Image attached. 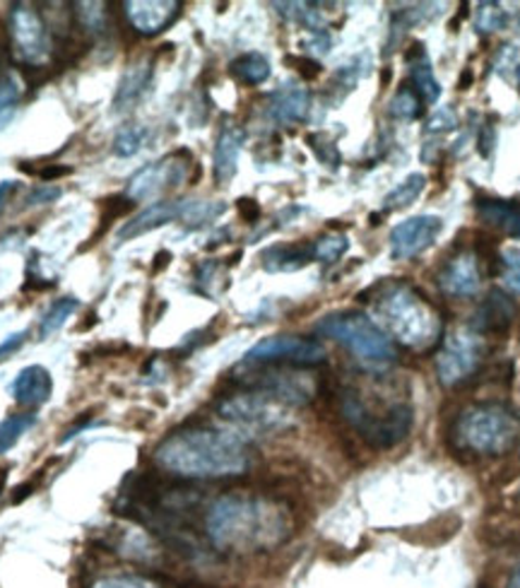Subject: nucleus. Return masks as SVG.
<instances>
[{
	"instance_id": "nucleus-1",
	"label": "nucleus",
	"mask_w": 520,
	"mask_h": 588,
	"mask_svg": "<svg viewBox=\"0 0 520 588\" xmlns=\"http://www.w3.org/2000/svg\"><path fill=\"white\" fill-rule=\"evenodd\" d=\"M213 546L229 552L278 548L292 536V514L272 497L234 492L219 497L205 518Z\"/></svg>"
},
{
	"instance_id": "nucleus-2",
	"label": "nucleus",
	"mask_w": 520,
	"mask_h": 588,
	"mask_svg": "<svg viewBox=\"0 0 520 588\" xmlns=\"http://www.w3.org/2000/svg\"><path fill=\"white\" fill-rule=\"evenodd\" d=\"M154 461L164 471L193 480L234 478V475L246 473L251 465L243 439L234 431L219 429L174 431L154 451Z\"/></svg>"
},
{
	"instance_id": "nucleus-3",
	"label": "nucleus",
	"mask_w": 520,
	"mask_h": 588,
	"mask_svg": "<svg viewBox=\"0 0 520 588\" xmlns=\"http://www.w3.org/2000/svg\"><path fill=\"white\" fill-rule=\"evenodd\" d=\"M371 302L385 333L407 348H429L441 333V321L427 299L407 283H383Z\"/></svg>"
},
{
	"instance_id": "nucleus-4",
	"label": "nucleus",
	"mask_w": 520,
	"mask_h": 588,
	"mask_svg": "<svg viewBox=\"0 0 520 588\" xmlns=\"http://www.w3.org/2000/svg\"><path fill=\"white\" fill-rule=\"evenodd\" d=\"M316 333L324 338L340 342L354 358L367 364V367H385L395 362L397 352L393 340L389 338L376 321L359 312H338L328 314L316 324Z\"/></svg>"
},
{
	"instance_id": "nucleus-5",
	"label": "nucleus",
	"mask_w": 520,
	"mask_h": 588,
	"mask_svg": "<svg viewBox=\"0 0 520 588\" xmlns=\"http://www.w3.org/2000/svg\"><path fill=\"white\" fill-rule=\"evenodd\" d=\"M458 435L468 449L486 453V456H502L520 439V417L511 408L499 403L474 405L462 413Z\"/></svg>"
},
{
	"instance_id": "nucleus-6",
	"label": "nucleus",
	"mask_w": 520,
	"mask_h": 588,
	"mask_svg": "<svg viewBox=\"0 0 520 588\" xmlns=\"http://www.w3.org/2000/svg\"><path fill=\"white\" fill-rule=\"evenodd\" d=\"M217 415L243 435H278L292 427L290 408L258 391L225 398L217 403Z\"/></svg>"
},
{
	"instance_id": "nucleus-7",
	"label": "nucleus",
	"mask_w": 520,
	"mask_h": 588,
	"mask_svg": "<svg viewBox=\"0 0 520 588\" xmlns=\"http://www.w3.org/2000/svg\"><path fill=\"white\" fill-rule=\"evenodd\" d=\"M342 413H345L347 423L376 449L395 447L397 441H403L407 437L409 425H413V408L407 403L391 405L385 413L376 415L357 393L345 396V401H342Z\"/></svg>"
},
{
	"instance_id": "nucleus-8",
	"label": "nucleus",
	"mask_w": 520,
	"mask_h": 588,
	"mask_svg": "<svg viewBox=\"0 0 520 588\" xmlns=\"http://www.w3.org/2000/svg\"><path fill=\"white\" fill-rule=\"evenodd\" d=\"M10 43L20 63L41 68L51 59V37L39 10L29 3L10 8Z\"/></svg>"
},
{
	"instance_id": "nucleus-9",
	"label": "nucleus",
	"mask_w": 520,
	"mask_h": 588,
	"mask_svg": "<svg viewBox=\"0 0 520 588\" xmlns=\"http://www.w3.org/2000/svg\"><path fill=\"white\" fill-rule=\"evenodd\" d=\"M326 362V348L314 338L272 336L256 342L243 364H290V367H318Z\"/></svg>"
},
{
	"instance_id": "nucleus-10",
	"label": "nucleus",
	"mask_w": 520,
	"mask_h": 588,
	"mask_svg": "<svg viewBox=\"0 0 520 588\" xmlns=\"http://www.w3.org/2000/svg\"><path fill=\"white\" fill-rule=\"evenodd\" d=\"M484 340L480 333L453 330L444 338V346L436 358V372L441 384L456 386L468 379L482 364Z\"/></svg>"
},
{
	"instance_id": "nucleus-11",
	"label": "nucleus",
	"mask_w": 520,
	"mask_h": 588,
	"mask_svg": "<svg viewBox=\"0 0 520 588\" xmlns=\"http://www.w3.org/2000/svg\"><path fill=\"white\" fill-rule=\"evenodd\" d=\"M188 162H191V154L181 150L145 166L128 182V198L132 203H140L169 191V188H179L188 179V166H191Z\"/></svg>"
},
{
	"instance_id": "nucleus-12",
	"label": "nucleus",
	"mask_w": 520,
	"mask_h": 588,
	"mask_svg": "<svg viewBox=\"0 0 520 588\" xmlns=\"http://www.w3.org/2000/svg\"><path fill=\"white\" fill-rule=\"evenodd\" d=\"M444 229V222L436 215L407 217L391 232V257L395 261H409L427 251Z\"/></svg>"
},
{
	"instance_id": "nucleus-13",
	"label": "nucleus",
	"mask_w": 520,
	"mask_h": 588,
	"mask_svg": "<svg viewBox=\"0 0 520 588\" xmlns=\"http://www.w3.org/2000/svg\"><path fill=\"white\" fill-rule=\"evenodd\" d=\"M124 13L128 25L142 37H154L179 17V0H126Z\"/></svg>"
},
{
	"instance_id": "nucleus-14",
	"label": "nucleus",
	"mask_w": 520,
	"mask_h": 588,
	"mask_svg": "<svg viewBox=\"0 0 520 588\" xmlns=\"http://www.w3.org/2000/svg\"><path fill=\"white\" fill-rule=\"evenodd\" d=\"M441 290L451 297H470L480 290V265L472 251H460L439 273Z\"/></svg>"
},
{
	"instance_id": "nucleus-15",
	"label": "nucleus",
	"mask_w": 520,
	"mask_h": 588,
	"mask_svg": "<svg viewBox=\"0 0 520 588\" xmlns=\"http://www.w3.org/2000/svg\"><path fill=\"white\" fill-rule=\"evenodd\" d=\"M53 393V379L51 372L41 364H29V367L22 370L15 381L10 384V396L15 398V403L22 408H39L49 403Z\"/></svg>"
},
{
	"instance_id": "nucleus-16",
	"label": "nucleus",
	"mask_w": 520,
	"mask_h": 588,
	"mask_svg": "<svg viewBox=\"0 0 520 588\" xmlns=\"http://www.w3.org/2000/svg\"><path fill=\"white\" fill-rule=\"evenodd\" d=\"M183 210H186V201H162L154 203L148 210H142L130 222H126L124 227L118 229V241H128V239H138L142 235H148L152 229H160L164 225H169V222L181 220L183 222Z\"/></svg>"
},
{
	"instance_id": "nucleus-17",
	"label": "nucleus",
	"mask_w": 520,
	"mask_h": 588,
	"mask_svg": "<svg viewBox=\"0 0 520 588\" xmlns=\"http://www.w3.org/2000/svg\"><path fill=\"white\" fill-rule=\"evenodd\" d=\"M243 140H246V133H243L237 124H231V121H225V126L217 136L215 158H213V162H215V179H217L219 186H225V184H229L231 179H234Z\"/></svg>"
},
{
	"instance_id": "nucleus-18",
	"label": "nucleus",
	"mask_w": 520,
	"mask_h": 588,
	"mask_svg": "<svg viewBox=\"0 0 520 588\" xmlns=\"http://www.w3.org/2000/svg\"><path fill=\"white\" fill-rule=\"evenodd\" d=\"M270 116L282 126L302 124L312 109V95L299 85H282L278 92L270 95Z\"/></svg>"
},
{
	"instance_id": "nucleus-19",
	"label": "nucleus",
	"mask_w": 520,
	"mask_h": 588,
	"mask_svg": "<svg viewBox=\"0 0 520 588\" xmlns=\"http://www.w3.org/2000/svg\"><path fill=\"white\" fill-rule=\"evenodd\" d=\"M480 220L486 225L502 229L504 235L520 239V201H504V198L482 196L474 201Z\"/></svg>"
},
{
	"instance_id": "nucleus-20",
	"label": "nucleus",
	"mask_w": 520,
	"mask_h": 588,
	"mask_svg": "<svg viewBox=\"0 0 520 588\" xmlns=\"http://www.w3.org/2000/svg\"><path fill=\"white\" fill-rule=\"evenodd\" d=\"M516 306L504 290H492L474 314V328L478 333H506L508 326L513 324Z\"/></svg>"
},
{
	"instance_id": "nucleus-21",
	"label": "nucleus",
	"mask_w": 520,
	"mask_h": 588,
	"mask_svg": "<svg viewBox=\"0 0 520 588\" xmlns=\"http://www.w3.org/2000/svg\"><path fill=\"white\" fill-rule=\"evenodd\" d=\"M263 268L268 273H292L314 261V243H278L263 251Z\"/></svg>"
},
{
	"instance_id": "nucleus-22",
	"label": "nucleus",
	"mask_w": 520,
	"mask_h": 588,
	"mask_svg": "<svg viewBox=\"0 0 520 588\" xmlns=\"http://www.w3.org/2000/svg\"><path fill=\"white\" fill-rule=\"evenodd\" d=\"M405 59L409 63V85H413L417 90V95L422 97V102L434 104L436 99L441 97V87L436 83L434 71H431V63H429L424 43L415 41L413 49H407Z\"/></svg>"
},
{
	"instance_id": "nucleus-23",
	"label": "nucleus",
	"mask_w": 520,
	"mask_h": 588,
	"mask_svg": "<svg viewBox=\"0 0 520 588\" xmlns=\"http://www.w3.org/2000/svg\"><path fill=\"white\" fill-rule=\"evenodd\" d=\"M150 80H152V63L150 61L132 63L130 68L126 71V75L121 77V83H118V90H116V97H114V111H116V114H124V111L136 107L140 102V97L148 92Z\"/></svg>"
},
{
	"instance_id": "nucleus-24",
	"label": "nucleus",
	"mask_w": 520,
	"mask_h": 588,
	"mask_svg": "<svg viewBox=\"0 0 520 588\" xmlns=\"http://www.w3.org/2000/svg\"><path fill=\"white\" fill-rule=\"evenodd\" d=\"M231 77H237L241 85L256 87L270 77V63L263 53H243L229 63Z\"/></svg>"
},
{
	"instance_id": "nucleus-25",
	"label": "nucleus",
	"mask_w": 520,
	"mask_h": 588,
	"mask_svg": "<svg viewBox=\"0 0 520 588\" xmlns=\"http://www.w3.org/2000/svg\"><path fill=\"white\" fill-rule=\"evenodd\" d=\"M427 186L424 174H409L403 184H397V188L385 196L383 210L385 213H393V210H403L407 205H413L419 196H422Z\"/></svg>"
},
{
	"instance_id": "nucleus-26",
	"label": "nucleus",
	"mask_w": 520,
	"mask_h": 588,
	"mask_svg": "<svg viewBox=\"0 0 520 588\" xmlns=\"http://www.w3.org/2000/svg\"><path fill=\"white\" fill-rule=\"evenodd\" d=\"M77 309H80V299H75V297H61V299H56V302H53L47 309V314L41 316L39 336L41 338L53 336V333L63 328L65 321H68L77 312Z\"/></svg>"
},
{
	"instance_id": "nucleus-27",
	"label": "nucleus",
	"mask_w": 520,
	"mask_h": 588,
	"mask_svg": "<svg viewBox=\"0 0 520 588\" xmlns=\"http://www.w3.org/2000/svg\"><path fill=\"white\" fill-rule=\"evenodd\" d=\"M35 425H37V415L35 413L8 415L3 423H0V456L13 449L15 443L20 441V437Z\"/></svg>"
},
{
	"instance_id": "nucleus-28",
	"label": "nucleus",
	"mask_w": 520,
	"mask_h": 588,
	"mask_svg": "<svg viewBox=\"0 0 520 588\" xmlns=\"http://www.w3.org/2000/svg\"><path fill=\"white\" fill-rule=\"evenodd\" d=\"M422 97L417 95V90L413 85H403V90H397V95L391 99L389 104V111L391 116L395 118H403V121H413V118H419L422 116Z\"/></svg>"
},
{
	"instance_id": "nucleus-29",
	"label": "nucleus",
	"mask_w": 520,
	"mask_h": 588,
	"mask_svg": "<svg viewBox=\"0 0 520 588\" xmlns=\"http://www.w3.org/2000/svg\"><path fill=\"white\" fill-rule=\"evenodd\" d=\"M227 210L223 201H188L183 210V225L186 227H203L207 222L217 220Z\"/></svg>"
},
{
	"instance_id": "nucleus-30",
	"label": "nucleus",
	"mask_w": 520,
	"mask_h": 588,
	"mask_svg": "<svg viewBox=\"0 0 520 588\" xmlns=\"http://www.w3.org/2000/svg\"><path fill=\"white\" fill-rule=\"evenodd\" d=\"M22 97V87L15 75L0 77V130H3L15 116L17 102Z\"/></svg>"
},
{
	"instance_id": "nucleus-31",
	"label": "nucleus",
	"mask_w": 520,
	"mask_h": 588,
	"mask_svg": "<svg viewBox=\"0 0 520 588\" xmlns=\"http://www.w3.org/2000/svg\"><path fill=\"white\" fill-rule=\"evenodd\" d=\"M73 8L80 27L90 32V35H102L106 29V3H73Z\"/></svg>"
},
{
	"instance_id": "nucleus-32",
	"label": "nucleus",
	"mask_w": 520,
	"mask_h": 588,
	"mask_svg": "<svg viewBox=\"0 0 520 588\" xmlns=\"http://www.w3.org/2000/svg\"><path fill=\"white\" fill-rule=\"evenodd\" d=\"M350 241L345 235H324L314 241V259L320 263H335L345 257Z\"/></svg>"
},
{
	"instance_id": "nucleus-33",
	"label": "nucleus",
	"mask_w": 520,
	"mask_h": 588,
	"mask_svg": "<svg viewBox=\"0 0 520 588\" xmlns=\"http://www.w3.org/2000/svg\"><path fill=\"white\" fill-rule=\"evenodd\" d=\"M145 142V130L140 126H126L118 130V136L114 138V154L116 158H132Z\"/></svg>"
},
{
	"instance_id": "nucleus-34",
	"label": "nucleus",
	"mask_w": 520,
	"mask_h": 588,
	"mask_svg": "<svg viewBox=\"0 0 520 588\" xmlns=\"http://www.w3.org/2000/svg\"><path fill=\"white\" fill-rule=\"evenodd\" d=\"M506 25V13L496 3H482L478 15H474V27H478L482 35H490V32H499Z\"/></svg>"
},
{
	"instance_id": "nucleus-35",
	"label": "nucleus",
	"mask_w": 520,
	"mask_h": 588,
	"mask_svg": "<svg viewBox=\"0 0 520 588\" xmlns=\"http://www.w3.org/2000/svg\"><path fill=\"white\" fill-rule=\"evenodd\" d=\"M306 142H308V148H312L316 152V158L320 162H324L326 166H333V170H335V166L340 164V150H338V146H335L333 140H328L324 136V133H312V136L306 138Z\"/></svg>"
},
{
	"instance_id": "nucleus-36",
	"label": "nucleus",
	"mask_w": 520,
	"mask_h": 588,
	"mask_svg": "<svg viewBox=\"0 0 520 588\" xmlns=\"http://www.w3.org/2000/svg\"><path fill=\"white\" fill-rule=\"evenodd\" d=\"M502 271L506 285L520 292V249H506L502 253Z\"/></svg>"
},
{
	"instance_id": "nucleus-37",
	"label": "nucleus",
	"mask_w": 520,
	"mask_h": 588,
	"mask_svg": "<svg viewBox=\"0 0 520 588\" xmlns=\"http://www.w3.org/2000/svg\"><path fill=\"white\" fill-rule=\"evenodd\" d=\"M92 588H160V586L152 584L150 579H142V576L121 574V576H106V579H99Z\"/></svg>"
},
{
	"instance_id": "nucleus-38",
	"label": "nucleus",
	"mask_w": 520,
	"mask_h": 588,
	"mask_svg": "<svg viewBox=\"0 0 520 588\" xmlns=\"http://www.w3.org/2000/svg\"><path fill=\"white\" fill-rule=\"evenodd\" d=\"M284 63H290L296 68V73L304 77V80H314V77L320 75V63L308 59V55H287Z\"/></svg>"
},
{
	"instance_id": "nucleus-39",
	"label": "nucleus",
	"mask_w": 520,
	"mask_h": 588,
	"mask_svg": "<svg viewBox=\"0 0 520 588\" xmlns=\"http://www.w3.org/2000/svg\"><path fill=\"white\" fill-rule=\"evenodd\" d=\"M456 126H458V118H456V114H453V109H441V111H436L434 116L429 118L427 130L429 133H439V130H451Z\"/></svg>"
},
{
	"instance_id": "nucleus-40",
	"label": "nucleus",
	"mask_w": 520,
	"mask_h": 588,
	"mask_svg": "<svg viewBox=\"0 0 520 588\" xmlns=\"http://www.w3.org/2000/svg\"><path fill=\"white\" fill-rule=\"evenodd\" d=\"M63 196V191L59 186H39L35 188V191L29 193L27 198V205H43V203H53L59 201V198Z\"/></svg>"
},
{
	"instance_id": "nucleus-41",
	"label": "nucleus",
	"mask_w": 520,
	"mask_h": 588,
	"mask_svg": "<svg viewBox=\"0 0 520 588\" xmlns=\"http://www.w3.org/2000/svg\"><path fill=\"white\" fill-rule=\"evenodd\" d=\"M25 338H27V330H20V333H13V336H8L3 342H0V362H3L5 358H10V354L17 352L22 346H25Z\"/></svg>"
},
{
	"instance_id": "nucleus-42",
	"label": "nucleus",
	"mask_w": 520,
	"mask_h": 588,
	"mask_svg": "<svg viewBox=\"0 0 520 588\" xmlns=\"http://www.w3.org/2000/svg\"><path fill=\"white\" fill-rule=\"evenodd\" d=\"M237 208H239V215L246 222H251V225L261 220V205L258 201H253V198H239Z\"/></svg>"
},
{
	"instance_id": "nucleus-43",
	"label": "nucleus",
	"mask_w": 520,
	"mask_h": 588,
	"mask_svg": "<svg viewBox=\"0 0 520 588\" xmlns=\"http://www.w3.org/2000/svg\"><path fill=\"white\" fill-rule=\"evenodd\" d=\"M92 425V413H85V417L83 420H77V423L75 425H71L68 429H65L63 431V437H61V443H65V441H71L73 437H77V435H80V431L83 429H87V427H90Z\"/></svg>"
},
{
	"instance_id": "nucleus-44",
	"label": "nucleus",
	"mask_w": 520,
	"mask_h": 588,
	"mask_svg": "<svg viewBox=\"0 0 520 588\" xmlns=\"http://www.w3.org/2000/svg\"><path fill=\"white\" fill-rule=\"evenodd\" d=\"M71 172H73L71 166L49 164V166H43V170L39 172V179H43V182H53V179H61V176H68Z\"/></svg>"
},
{
	"instance_id": "nucleus-45",
	"label": "nucleus",
	"mask_w": 520,
	"mask_h": 588,
	"mask_svg": "<svg viewBox=\"0 0 520 588\" xmlns=\"http://www.w3.org/2000/svg\"><path fill=\"white\" fill-rule=\"evenodd\" d=\"M37 485H39V480H27V483L17 485V487H15V492H13V504H22L27 497L35 495Z\"/></svg>"
},
{
	"instance_id": "nucleus-46",
	"label": "nucleus",
	"mask_w": 520,
	"mask_h": 588,
	"mask_svg": "<svg viewBox=\"0 0 520 588\" xmlns=\"http://www.w3.org/2000/svg\"><path fill=\"white\" fill-rule=\"evenodd\" d=\"M494 126L486 124L484 130H482V138H480V152L484 154V158H490L492 154V148H494Z\"/></svg>"
},
{
	"instance_id": "nucleus-47",
	"label": "nucleus",
	"mask_w": 520,
	"mask_h": 588,
	"mask_svg": "<svg viewBox=\"0 0 520 588\" xmlns=\"http://www.w3.org/2000/svg\"><path fill=\"white\" fill-rule=\"evenodd\" d=\"M172 263V253L169 251H157V257H154V261H152V275H157V273H162L164 268H167V265Z\"/></svg>"
},
{
	"instance_id": "nucleus-48",
	"label": "nucleus",
	"mask_w": 520,
	"mask_h": 588,
	"mask_svg": "<svg viewBox=\"0 0 520 588\" xmlns=\"http://www.w3.org/2000/svg\"><path fill=\"white\" fill-rule=\"evenodd\" d=\"M17 191V182H0V213L8 203V198Z\"/></svg>"
},
{
	"instance_id": "nucleus-49",
	"label": "nucleus",
	"mask_w": 520,
	"mask_h": 588,
	"mask_svg": "<svg viewBox=\"0 0 520 588\" xmlns=\"http://www.w3.org/2000/svg\"><path fill=\"white\" fill-rule=\"evenodd\" d=\"M470 80H472V73L468 71V75H462V77H460V90H468V85H470Z\"/></svg>"
},
{
	"instance_id": "nucleus-50",
	"label": "nucleus",
	"mask_w": 520,
	"mask_h": 588,
	"mask_svg": "<svg viewBox=\"0 0 520 588\" xmlns=\"http://www.w3.org/2000/svg\"><path fill=\"white\" fill-rule=\"evenodd\" d=\"M508 588H520V570L513 574V579H511V584H508Z\"/></svg>"
},
{
	"instance_id": "nucleus-51",
	"label": "nucleus",
	"mask_w": 520,
	"mask_h": 588,
	"mask_svg": "<svg viewBox=\"0 0 520 588\" xmlns=\"http://www.w3.org/2000/svg\"><path fill=\"white\" fill-rule=\"evenodd\" d=\"M5 483H8V473L3 471V473H0V492L5 490Z\"/></svg>"
},
{
	"instance_id": "nucleus-52",
	"label": "nucleus",
	"mask_w": 520,
	"mask_h": 588,
	"mask_svg": "<svg viewBox=\"0 0 520 588\" xmlns=\"http://www.w3.org/2000/svg\"><path fill=\"white\" fill-rule=\"evenodd\" d=\"M518 83H520V65H518Z\"/></svg>"
}]
</instances>
